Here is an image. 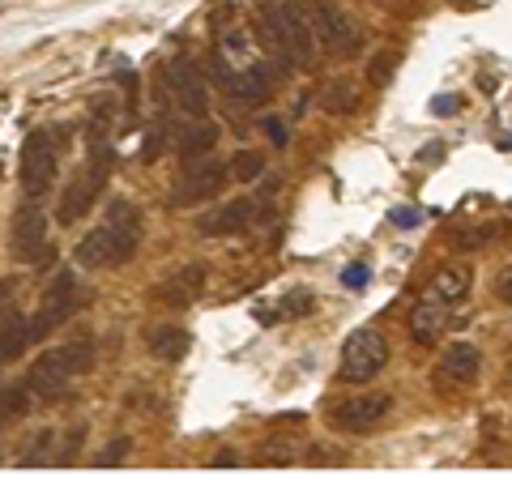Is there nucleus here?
<instances>
[{
    "label": "nucleus",
    "mask_w": 512,
    "mask_h": 486,
    "mask_svg": "<svg viewBox=\"0 0 512 486\" xmlns=\"http://www.w3.org/2000/svg\"><path fill=\"white\" fill-rule=\"evenodd\" d=\"M303 13H308V22H312L316 47H325V52L338 56V60L359 56V47H363V26L350 18V13L338 5V0H303Z\"/></svg>",
    "instance_id": "nucleus-5"
},
{
    "label": "nucleus",
    "mask_w": 512,
    "mask_h": 486,
    "mask_svg": "<svg viewBox=\"0 0 512 486\" xmlns=\"http://www.w3.org/2000/svg\"><path fill=\"white\" fill-rule=\"evenodd\" d=\"M30 342H35V333H30V320H22L18 312H13L9 320H0V367L18 363Z\"/></svg>",
    "instance_id": "nucleus-17"
},
{
    "label": "nucleus",
    "mask_w": 512,
    "mask_h": 486,
    "mask_svg": "<svg viewBox=\"0 0 512 486\" xmlns=\"http://www.w3.org/2000/svg\"><path fill=\"white\" fill-rule=\"evenodd\" d=\"M124 457H128V440H124V435H116V440L99 452V465H120Z\"/></svg>",
    "instance_id": "nucleus-30"
},
{
    "label": "nucleus",
    "mask_w": 512,
    "mask_h": 486,
    "mask_svg": "<svg viewBox=\"0 0 512 486\" xmlns=\"http://www.w3.org/2000/svg\"><path fill=\"white\" fill-rule=\"evenodd\" d=\"M261 461H265V465H291V461H295V448H291V440H265V448H261Z\"/></svg>",
    "instance_id": "nucleus-26"
},
{
    "label": "nucleus",
    "mask_w": 512,
    "mask_h": 486,
    "mask_svg": "<svg viewBox=\"0 0 512 486\" xmlns=\"http://www.w3.org/2000/svg\"><path fill=\"white\" fill-rule=\"evenodd\" d=\"M111 167H116V150H111V141L99 124L90 128V158H86V167L73 175V184L64 188V197H60V209H56V218L64 226H73L77 218L86 214V209L103 197V188L111 180Z\"/></svg>",
    "instance_id": "nucleus-4"
},
{
    "label": "nucleus",
    "mask_w": 512,
    "mask_h": 486,
    "mask_svg": "<svg viewBox=\"0 0 512 486\" xmlns=\"http://www.w3.org/2000/svg\"><path fill=\"white\" fill-rule=\"evenodd\" d=\"M13 303H18V282H13V278H0V320L13 316Z\"/></svg>",
    "instance_id": "nucleus-28"
},
{
    "label": "nucleus",
    "mask_w": 512,
    "mask_h": 486,
    "mask_svg": "<svg viewBox=\"0 0 512 486\" xmlns=\"http://www.w3.org/2000/svg\"><path fill=\"white\" fill-rule=\"evenodd\" d=\"M440 371H444L448 380L470 384V380H478V371H483V354H478L470 342H457V346H448V350H444Z\"/></svg>",
    "instance_id": "nucleus-16"
},
{
    "label": "nucleus",
    "mask_w": 512,
    "mask_h": 486,
    "mask_svg": "<svg viewBox=\"0 0 512 486\" xmlns=\"http://www.w3.org/2000/svg\"><path fill=\"white\" fill-rule=\"evenodd\" d=\"M82 286H77V273L73 269H60L52 286L43 290V307H39V316L30 320V333H35V342L39 337H47L52 329H60L64 320H73L77 312H82Z\"/></svg>",
    "instance_id": "nucleus-7"
},
{
    "label": "nucleus",
    "mask_w": 512,
    "mask_h": 486,
    "mask_svg": "<svg viewBox=\"0 0 512 486\" xmlns=\"http://www.w3.org/2000/svg\"><path fill=\"white\" fill-rule=\"evenodd\" d=\"M448 312H453V303H444V299H436V295H427V299L410 312V333H414V342H436V337H444V329H448Z\"/></svg>",
    "instance_id": "nucleus-15"
},
{
    "label": "nucleus",
    "mask_w": 512,
    "mask_h": 486,
    "mask_svg": "<svg viewBox=\"0 0 512 486\" xmlns=\"http://www.w3.org/2000/svg\"><path fill=\"white\" fill-rule=\"evenodd\" d=\"M218 145V128L214 124H192L188 133H180V154H184V162L188 158H205Z\"/></svg>",
    "instance_id": "nucleus-21"
},
{
    "label": "nucleus",
    "mask_w": 512,
    "mask_h": 486,
    "mask_svg": "<svg viewBox=\"0 0 512 486\" xmlns=\"http://www.w3.org/2000/svg\"><path fill=\"white\" fill-rule=\"evenodd\" d=\"M141 248V209L133 201H111L103 222L77 243V265L82 269H111L133 261V252Z\"/></svg>",
    "instance_id": "nucleus-1"
},
{
    "label": "nucleus",
    "mask_w": 512,
    "mask_h": 486,
    "mask_svg": "<svg viewBox=\"0 0 512 486\" xmlns=\"http://www.w3.org/2000/svg\"><path fill=\"white\" fill-rule=\"evenodd\" d=\"M393 410V397L389 393H367V397H350L333 405V423L342 431H372L384 423V414Z\"/></svg>",
    "instance_id": "nucleus-12"
},
{
    "label": "nucleus",
    "mask_w": 512,
    "mask_h": 486,
    "mask_svg": "<svg viewBox=\"0 0 512 486\" xmlns=\"http://www.w3.org/2000/svg\"><path fill=\"white\" fill-rule=\"evenodd\" d=\"M384 363H389V342H384L376 329H355L342 346V371L338 376L346 384H367V380L380 376Z\"/></svg>",
    "instance_id": "nucleus-8"
},
{
    "label": "nucleus",
    "mask_w": 512,
    "mask_h": 486,
    "mask_svg": "<svg viewBox=\"0 0 512 486\" xmlns=\"http://www.w3.org/2000/svg\"><path fill=\"white\" fill-rule=\"evenodd\" d=\"M265 133H269L274 145H286V124L282 120H265Z\"/></svg>",
    "instance_id": "nucleus-33"
},
{
    "label": "nucleus",
    "mask_w": 512,
    "mask_h": 486,
    "mask_svg": "<svg viewBox=\"0 0 512 486\" xmlns=\"http://www.w3.org/2000/svg\"><path fill=\"white\" fill-rule=\"evenodd\" d=\"M470 286H474V273L466 265H448V269H440L436 278H431V295L444 299V303H461L470 295Z\"/></svg>",
    "instance_id": "nucleus-18"
},
{
    "label": "nucleus",
    "mask_w": 512,
    "mask_h": 486,
    "mask_svg": "<svg viewBox=\"0 0 512 486\" xmlns=\"http://www.w3.org/2000/svg\"><path fill=\"white\" fill-rule=\"evenodd\" d=\"M325 107L338 111V116H346V111L355 107V81H333V86L325 90Z\"/></svg>",
    "instance_id": "nucleus-24"
},
{
    "label": "nucleus",
    "mask_w": 512,
    "mask_h": 486,
    "mask_svg": "<svg viewBox=\"0 0 512 486\" xmlns=\"http://www.w3.org/2000/svg\"><path fill=\"white\" fill-rule=\"evenodd\" d=\"M201 290H205V265H180L163 278V286L154 290V299L167 307H192L201 299Z\"/></svg>",
    "instance_id": "nucleus-14"
},
{
    "label": "nucleus",
    "mask_w": 512,
    "mask_h": 486,
    "mask_svg": "<svg viewBox=\"0 0 512 486\" xmlns=\"http://www.w3.org/2000/svg\"><path fill=\"white\" fill-rule=\"evenodd\" d=\"M227 167H231V180H244V184H252L256 175L265 171V158H261V154H252V150H239V154L227 162Z\"/></svg>",
    "instance_id": "nucleus-23"
},
{
    "label": "nucleus",
    "mask_w": 512,
    "mask_h": 486,
    "mask_svg": "<svg viewBox=\"0 0 512 486\" xmlns=\"http://www.w3.org/2000/svg\"><path fill=\"white\" fill-rule=\"evenodd\" d=\"M9 252L18 256L22 265H39L52 256V239H47V218L43 209L30 201L13 214V235H9Z\"/></svg>",
    "instance_id": "nucleus-10"
},
{
    "label": "nucleus",
    "mask_w": 512,
    "mask_h": 486,
    "mask_svg": "<svg viewBox=\"0 0 512 486\" xmlns=\"http://www.w3.org/2000/svg\"><path fill=\"white\" fill-rule=\"evenodd\" d=\"M500 299H504V303H512V265L500 273Z\"/></svg>",
    "instance_id": "nucleus-34"
},
{
    "label": "nucleus",
    "mask_w": 512,
    "mask_h": 486,
    "mask_svg": "<svg viewBox=\"0 0 512 486\" xmlns=\"http://www.w3.org/2000/svg\"><path fill=\"white\" fill-rule=\"evenodd\" d=\"M30 401H35V393H30V384H9L5 393H0V423H13V418H22L30 410Z\"/></svg>",
    "instance_id": "nucleus-22"
},
{
    "label": "nucleus",
    "mask_w": 512,
    "mask_h": 486,
    "mask_svg": "<svg viewBox=\"0 0 512 486\" xmlns=\"http://www.w3.org/2000/svg\"><path fill=\"white\" fill-rule=\"evenodd\" d=\"M278 303L282 307L274 316H308L312 312V290H291V295H282Z\"/></svg>",
    "instance_id": "nucleus-25"
},
{
    "label": "nucleus",
    "mask_w": 512,
    "mask_h": 486,
    "mask_svg": "<svg viewBox=\"0 0 512 486\" xmlns=\"http://www.w3.org/2000/svg\"><path fill=\"white\" fill-rule=\"evenodd\" d=\"M393 56L389 52H380L376 60H372V73H367V77H372V86H384V81H389V73H393Z\"/></svg>",
    "instance_id": "nucleus-31"
},
{
    "label": "nucleus",
    "mask_w": 512,
    "mask_h": 486,
    "mask_svg": "<svg viewBox=\"0 0 512 486\" xmlns=\"http://www.w3.org/2000/svg\"><path fill=\"white\" fill-rule=\"evenodd\" d=\"M367 282H372V269H367V265H346V269H342V286L363 290Z\"/></svg>",
    "instance_id": "nucleus-29"
},
{
    "label": "nucleus",
    "mask_w": 512,
    "mask_h": 486,
    "mask_svg": "<svg viewBox=\"0 0 512 486\" xmlns=\"http://www.w3.org/2000/svg\"><path fill=\"white\" fill-rule=\"evenodd\" d=\"M56 171H60V133H52V128H35L22 145V188H26V197L52 192Z\"/></svg>",
    "instance_id": "nucleus-6"
},
{
    "label": "nucleus",
    "mask_w": 512,
    "mask_h": 486,
    "mask_svg": "<svg viewBox=\"0 0 512 486\" xmlns=\"http://www.w3.org/2000/svg\"><path fill=\"white\" fill-rule=\"evenodd\" d=\"M167 137H171V124H167V120H158V128L146 137V158H158V154H163V150H167Z\"/></svg>",
    "instance_id": "nucleus-27"
},
{
    "label": "nucleus",
    "mask_w": 512,
    "mask_h": 486,
    "mask_svg": "<svg viewBox=\"0 0 512 486\" xmlns=\"http://www.w3.org/2000/svg\"><path fill=\"white\" fill-rule=\"evenodd\" d=\"M256 201L252 197H239V201H222L218 209H210V214H201V222H197V231L201 235H210V239H218V235H244L248 226L256 222Z\"/></svg>",
    "instance_id": "nucleus-13"
},
{
    "label": "nucleus",
    "mask_w": 512,
    "mask_h": 486,
    "mask_svg": "<svg viewBox=\"0 0 512 486\" xmlns=\"http://www.w3.org/2000/svg\"><path fill=\"white\" fill-rule=\"evenodd\" d=\"M431 111H436V116H453V111H457V99H453V94H440V99L431 103Z\"/></svg>",
    "instance_id": "nucleus-32"
},
{
    "label": "nucleus",
    "mask_w": 512,
    "mask_h": 486,
    "mask_svg": "<svg viewBox=\"0 0 512 486\" xmlns=\"http://www.w3.org/2000/svg\"><path fill=\"white\" fill-rule=\"evenodd\" d=\"M167 90H171V99L180 103L184 116L205 120V111H210V90H205V81L197 77V69H192L188 60L167 64Z\"/></svg>",
    "instance_id": "nucleus-11"
},
{
    "label": "nucleus",
    "mask_w": 512,
    "mask_h": 486,
    "mask_svg": "<svg viewBox=\"0 0 512 486\" xmlns=\"http://www.w3.org/2000/svg\"><path fill=\"white\" fill-rule=\"evenodd\" d=\"M393 222H397V226H414V222H419V214H410V209H402V214H393Z\"/></svg>",
    "instance_id": "nucleus-35"
},
{
    "label": "nucleus",
    "mask_w": 512,
    "mask_h": 486,
    "mask_svg": "<svg viewBox=\"0 0 512 486\" xmlns=\"http://www.w3.org/2000/svg\"><path fill=\"white\" fill-rule=\"evenodd\" d=\"M90 367H94V342L90 337H77V342H64L56 350L39 354L35 367L26 371V384H30V393H35V401H56L69 393V384L77 376H86Z\"/></svg>",
    "instance_id": "nucleus-3"
},
{
    "label": "nucleus",
    "mask_w": 512,
    "mask_h": 486,
    "mask_svg": "<svg viewBox=\"0 0 512 486\" xmlns=\"http://www.w3.org/2000/svg\"><path fill=\"white\" fill-rule=\"evenodd\" d=\"M227 180H231L227 162L188 158V167L180 171V180H175V188H171V205H201V201H214Z\"/></svg>",
    "instance_id": "nucleus-9"
},
{
    "label": "nucleus",
    "mask_w": 512,
    "mask_h": 486,
    "mask_svg": "<svg viewBox=\"0 0 512 486\" xmlns=\"http://www.w3.org/2000/svg\"><path fill=\"white\" fill-rule=\"evenodd\" d=\"M188 329H175V324H167V329H154L150 333V354L154 359H163V363H180L184 354H188Z\"/></svg>",
    "instance_id": "nucleus-19"
},
{
    "label": "nucleus",
    "mask_w": 512,
    "mask_h": 486,
    "mask_svg": "<svg viewBox=\"0 0 512 486\" xmlns=\"http://www.w3.org/2000/svg\"><path fill=\"white\" fill-rule=\"evenodd\" d=\"M56 461V435L52 431H35L26 440V448L18 452V465L26 469H39V465H52Z\"/></svg>",
    "instance_id": "nucleus-20"
},
{
    "label": "nucleus",
    "mask_w": 512,
    "mask_h": 486,
    "mask_svg": "<svg viewBox=\"0 0 512 486\" xmlns=\"http://www.w3.org/2000/svg\"><path fill=\"white\" fill-rule=\"evenodd\" d=\"M261 30L265 43L286 69H308L316 60V35L303 13V0H265L261 9Z\"/></svg>",
    "instance_id": "nucleus-2"
}]
</instances>
